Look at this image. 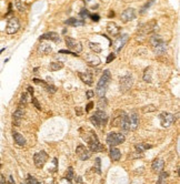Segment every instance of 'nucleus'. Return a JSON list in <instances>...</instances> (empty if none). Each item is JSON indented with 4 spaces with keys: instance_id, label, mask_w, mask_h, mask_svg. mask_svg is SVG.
Returning a JSON list of instances; mask_svg holds the SVG:
<instances>
[{
    "instance_id": "nucleus-1",
    "label": "nucleus",
    "mask_w": 180,
    "mask_h": 184,
    "mask_svg": "<svg viewBox=\"0 0 180 184\" xmlns=\"http://www.w3.org/2000/svg\"><path fill=\"white\" fill-rule=\"evenodd\" d=\"M82 139L89 144L90 151L92 152H101L105 151V146L99 142V140L97 138V135L94 131L91 130H86V133L82 134Z\"/></svg>"
},
{
    "instance_id": "nucleus-2",
    "label": "nucleus",
    "mask_w": 180,
    "mask_h": 184,
    "mask_svg": "<svg viewBox=\"0 0 180 184\" xmlns=\"http://www.w3.org/2000/svg\"><path fill=\"white\" fill-rule=\"evenodd\" d=\"M110 79H111V75H110L109 70H105L104 73L101 75V78L98 81V85H97V88H96V93L99 97H105L106 91H107V88L109 85Z\"/></svg>"
},
{
    "instance_id": "nucleus-3",
    "label": "nucleus",
    "mask_w": 180,
    "mask_h": 184,
    "mask_svg": "<svg viewBox=\"0 0 180 184\" xmlns=\"http://www.w3.org/2000/svg\"><path fill=\"white\" fill-rule=\"evenodd\" d=\"M125 140V135L122 133H119V132H110L109 134L107 135V143H108L110 148L124 143Z\"/></svg>"
},
{
    "instance_id": "nucleus-4",
    "label": "nucleus",
    "mask_w": 180,
    "mask_h": 184,
    "mask_svg": "<svg viewBox=\"0 0 180 184\" xmlns=\"http://www.w3.org/2000/svg\"><path fill=\"white\" fill-rule=\"evenodd\" d=\"M160 124L162 128H169L175 122V115L169 112H161L159 115Z\"/></svg>"
},
{
    "instance_id": "nucleus-5",
    "label": "nucleus",
    "mask_w": 180,
    "mask_h": 184,
    "mask_svg": "<svg viewBox=\"0 0 180 184\" xmlns=\"http://www.w3.org/2000/svg\"><path fill=\"white\" fill-rule=\"evenodd\" d=\"M132 83H134V79H132L131 75H126L124 77H121L119 80L120 91L121 92H127L132 87Z\"/></svg>"
},
{
    "instance_id": "nucleus-6",
    "label": "nucleus",
    "mask_w": 180,
    "mask_h": 184,
    "mask_svg": "<svg viewBox=\"0 0 180 184\" xmlns=\"http://www.w3.org/2000/svg\"><path fill=\"white\" fill-rule=\"evenodd\" d=\"M47 160H48V154H47L46 151L37 152V153L34 155V162H35L36 168H38V169L44 168V165L46 164Z\"/></svg>"
},
{
    "instance_id": "nucleus-7",
    "label": "nucleus",
    "mask_w": 180,
    "mask_h": 184,
    "mask_svg": "<svg viewBox=\"0 0 180 184\" xmlns=\"http://www.w3.org/2000/svg\"><path fill=\"white\" fill-rule=\"evenodd\" d=\"M20 29V22L18 18H15L12 17L11 19H9L8 23H7V28H6V31L8 35H15L16 32Z\"/></svg>"
},
{
    "instance_id": "nucleus-8",
    "label": "nucleus",
    "mask_w": 180,
    "mask_h": 184,
    "mask_svg": "<svg viewBox=\"0 0 180 184\" xmlns=\"http://www.w3.org/2000/svg\"><path fill=\"white\" fill-rule=\"evenodd\" d=\"M66 45L67 47L71 49L72 51H75L76 53H79L82 51V45H81V42L80 41H77L76 39L74 38H70V37H67L66 38Z\"/></svg>"
},
{
    "instance_id": "nucleus-9",
    "label": "nucleus",
    "mask_w": 180,
    "mask_h": 184,
    "mask_svg": "<svg viewBox=\"0 0 180 184\" xmlns=\"http://www.w3.org/2000/svg\"><path fill=\"white\" fill-rule=\"evenodd\" d=\"M128 39H129V36L127 35V33H124V35L119 36V37L112 42V47H114L115 51L118 52V51H120V50L122 49V48L125 47L126 43H127Z\"/></svg>"
},
{
    "instance_id": "nucleus-10",
    "label": "nucleus",
    "mask_w": 180,
    "mask_h": 184,
    "mask_svg": "<svg viewBox=\"0 0 180 184\" xmlns=\"http://www.w3.org/2000/svg\"><path fill=\"white\" fill-rule=\"evenodd\" d=\"M76 154L78 155V158H79L80 160H82V161L89 160L90 156H91L90 151L86 148L85 145H82V144H79L77 146V149H76Z\"/></svg>"
},
{
    "instance_id": "nucleus-11",
    "label": "nucleus",
    "mask_w": 180,
    "mask_h": 184,
    "mask_svg": "<svg viewBox=\"0 0 180 184\" xmlns=\"http://www.w3.org/2000/svg\"><path fill=\"white\" fill-rule=\"evenodd\" d=\"M121 20L124 22H129V21H132V20L136 18V10L134 8H127V9L121 13L120 16Z\"/></svg>"
},
{
    "instance_id": "nucleus-12",
    "label": "nucleus",
    "mask_w": 180,
    "mask_h": 184,
    "mask_svg": "<svg viewBox=\"0 0 180 184\" xmlns=\"http://www.w3.org/2000/svg\"><path fill=\"white\" fill-rule=\"evenodd\" d=\"M39 40H50V41H54L56 43H59L61 39H60L59 35L57 33V32H54V31H51V32H46L44 33L42 36H40L39 37Z\"/></svg>"
},
{
    "instance_id": "nucleus-13",
    "label": "nucleus",
    "mask_w": 180,
    "mask_h": 184,
    "mask_svg": "<svg viewBox=\"0 0 180 184\" xmlns=\"http://www.w3.org/2000/svg\"><path fill=\"white\" fill-rule=\"evenodd\" d=\"M85 60L90 67H97V65H99L100 62H101V60H100L99 57H97L96 55H89V53L86 55Z\"/></svg>"
},
{
    "instance_id": "nucleus-14",
    "label": "nucleus",
    "mask_w": 180,
    "mask_h": 184,
    "mask_svg": "<svg viewBox=\"0 0 180 184\" xmlns=\"http://www.w3.org/2000/svg\"><path fill=\"white\" fill-rule=\"evenodd\" d=\"M78 75L81 79V81L87 85H94V77H92V75L90 72H78Z\"/></svg>"
},
{
    "instance_id": "nucleus-15",
    "label": "nucleus",
    "mask_w": 180,
    "mask_h": 184,
    "mask_svg": "<svg viewBox=\"0 0 180 184\" xmlns=\"http://www.w3.org/2000/svg\"><path fill=\"white\" fill-rule=\"evenodd\" d=\"M96 119L98 120V122H99L100 126H102V125H105L107 123V121H108V115L105 113V111H101V110H98V111H96L95 114H94Z\"/></svg>"
},
{
    "instance_id": "nucleus-16",
    "label": "nucleus",
    "mask_w": 180,
    "mask_h": 184,
    "mask_svg": "<svg viewBox=\"0 0 180 184\" xmlns=\"http://www.w3.org/2000/svg\"><path fill=\"white\" fill-rule=\"evenodd\" d=\"M107 32L109 33L110 36H112V37H115V36H118L120 32V28L117 26V23L115 22H112V21H110L108 22V25H107Z\"/></svg>"
},
{
    "instance_id": "nucleus-17",
    "label": "nucleus",
    "mask_w": 180,
    "mask_h": 184,
    "mask_svg": "<svg viewBox=\"0 0 180 184\" xmlns=\"http://www.w3.org/2000/svg\"><path fill=\"white\" fill-rule=\"evenodd\" d=\"M139 125V115L137 114L136 112H132L131 114L129 115V126L130 130H136Z\"/></svg>"
},
{
    "instance_id": "nucleus-18",
    "label": "nucleus",
    "mask_w": 180,
    "mask_h": 184,
    "mask_svg": "<svg viewBox=\"0 0 180 184\" xmlns=\"http://www.w3.org/2000/svg\"><path fill=\"white\" fill-rule=\"evenodd\" d=\"M24 114H25V110L22 109V108H19V109L16 110L15 112H14V114H12L14 124H15V125H19L21 119L24 118Z\"/></svg>"
},
{
    "instance_id": "nucleus-19",
    "label": "nucleus",
    "mask_w": 180,
    "mask_h": 184,
    "mask_svg": "<svg viewBox=\"0 0 180 184\" xmlns=\"http://www.w3.org/2000/svg\"><path fill=\"white\" fill-rule=\"evenodd\" d=\"M164 166H165V162H164V160L162 159H156L154 162H152V164H151V169L154 172H161L162 170H164Z\"/></svg>"
},
{
    "instance_id": "nucleus-20",
    "label": "nucleus",
    "mask_w": 180,
    "mask_h": 184,
    "mask_svg": "<svg viewBox=\"0 0 180 184\" xmlns=\"http://www.w3.org/2000/svg\"><path fill=\"white\" fill-rule=\"evenodd\" d=\"M120 126L124 131H130L129 126V115H127L125 112H122V117L120 119Z\"/></svg>"
},
{
    "instance_id": "nucleus-21",
    "label": "nucleus",
    "mask_w": 180,
    "mask_h": 184,
    "mask_svg": "<svg viewBox=\"0 0 180 184\" xmlns=\"http://www.w3.org/2000/svg\"><path fill=\"white\" fill-rule=\"evenodd\" d=\"M51 51H52V48H51V45H50L49 43H47V42H42V43L38 47V52L41 53V55H50Z\"/></svg>"
},
{
    "instance_id": "nucleus-22",
    "label": "nucleus",
    "mask_w": 180,
    "mask_h": 184,
    "mask_svg": "<svg viewBox=\"0 0 180 184\" xmlns=\"http://www.w3.org/2000/svg\"><path fill=\"white\" fill-rule=\"evenodd\" d=\"M152 49H154V52H155L156 55H164L166 51H167V43H166L165 41H162V42H160L159 45H157L156 47H154Z\"/></svg>"
},
{
    "instance_id": "nucleus-23",
    "label": "nucleus",
    "mask_w": 180,
    "mask_h": 184,
    "mask_svg": "<svg viewBox=\"0 0 180 184\" xmlns=\"http://www.w3.org/2000/svg\"><path fill=\"white\" fill-rule=\"evenodd\" d=\"M109 156L112 161H119L121 158V152L119 151V149H117L115 146H111L109 151Z\"/></svg>"
},
{
    "instance_id": "nucleus-24",
    "label": "nucleus",
    "mask_w": 180,
    "mask_h": 184,
    "mask_svg": "<svg viewBox=\"0 0 180 184\" xmlns=\"http://www.w3.org/2000/svg\"><path fill=\"white\" fill-rule=\"evenodd\" d=\"M66 25L71 26V27H80V26L85 25L84 20H78L76 18H69L68 20H66Z\"/></svg>"
},
{
    "instance_id": "nucleus-25",
    "label": "nucleus",
    "mask_w": 180,
    "mask_h": 184,
    "mask_svg": "<svg viewBox=\"0 0 180 184\" xmlns=\"http://www.w3.org/2000/svg\"><path fill=\"white\" fill-rule=\"evenodd\" d=\"M14 140H15L16 144L19 145V146H25L26 145V139L20 133L15 132L14 133Z\"/></svg>"
},
{
    "instance_id": "nucleus-26",
    "label": "nucleus",
    "mask_w": 180,
    "mask_h": 184,
    "mask_svg": "<svg viewBox=\"0 0 180 184\" xmlns=\"http://www.w3.org/2000/svg\"><path fill=\"white\" fill-rule=\"evenodd\" d=\"M156 27H157L156 21L155 20H151L149 23H147V25L144 26V28L141 30H144V33H149V32H151V31H154V30L156 29Z\"/></svg>"
},
{
    "instance_id": "nucleus-27",
    "label": "nucleus",
    "mask_w": 180,
    "mask_h": 184,
    "mask_svg": "<svg viewBox=\"0 0 180 184\" xmlns=\"http://www.w3.org/2000/svg\"><path fill=\"white\" fill-rule=\"evenodd\" d=\"M64 68V63L62 62H59V61H56V62H51L48 67V69L50 71H58V70H61Z\"/></svg>"
},
{
    "instance_id": "nucleus-28",
    "label": "nucleus",
    "mask_w": 180,
    "mask_h": 184,
    "mask_svg": "<svg viewBox=\"0 0 180 184\" xmlns=\"http://www.w3.org/2000/svg\"><path fill=\"white\" fill-rule=\"evenodd\" d=\"M169 174L165 172V171H161L159 174V178H158V181H157V184H167V179H168Z\"/></svg>"
},
{
    "instance_id": "nucleus-29",
    "label": "nucleus",
    "mask_w": 180,
    "mask_h": 184,
    "mask_svg": "<svg viewBox=\"0 0 180 184\" xmlns=\"http://www.w3.org/2000/svg\"><path fill=\"white\" fill-rule=\"evenodd\" d=\"M107 105H108V100H107V98L100 97L99 101H98V109L101 110V111H104V110L107 108Z\"/></svg>"
},
{
    "instance_id": "nucleus-30",
    "label": "nucleus",
    "mask_w": 180,
    "mask_h": 184,
    "mask_svg": "<svg viewBox=\"0 0 180 184\" xmlns=\"http://www.w3.org/2000/svg\"><path fill=\"white\" fill-rule=\"evenodd\" d=\"M89 48L91 49V51H94L95 53H100L102 51V48L99 43L97 42H89Z\"/></svg>"
},
{
    "instance_id": "nucleus-31",
    "label": "nucleus",
    "mask_w": 180,
    "mask_h": 184,
    "mask_svg": "<svg viewBox=\"0 0 180 184\" xmlns=\"http://www.w3.org/2000/svg\"><path fill=\"white\" fill-rule=\"evenodd\" d=\"M151 77H152V71H151V68L148 67V68H146L145 72H144V81L146 82H151Z\"/></svg>"
},
{
    "instance_id": "nucleus-32",
    "label": "nucleus",
    "mask_w": 180,
    "mask_h": 184,
    "mask_svg": "<svg viewBox=\"0 0 180 184\" xmlns=\"http://www.w3.org/2000/svg\"><path fill=\"white\" fill-rule=\"evenodd\" d=\"M151 148H152V145H150V144H142V143H140V144H136L137 153H140V154H142V152H144L145 150L151 149Z\"/></svg>"
},
{
    "instance_id": "nucleus-33",
    "label": "nucleus",
    "mask_w": 180,
    "mask_h": 184,
    "mask_svg": "<svg viewBox=\"0 0 180 184\" xmlns=\"http://www.w3.org/2000/svg\"><path fill=\"white\" fill-rule=\"evenodd\" d=\"M162 41H164V40L161 39L159 36H157V35L152 36V37L150 38V40H149L150 45H152V48H154V47H156L157 45H159L160 42H162Z\"/></svg>"
},
{
    "instance_id": "nucleus-34",
    "label": "nucleus",
    "mask_w": 180,
    "mask_h": 184,
    "mask_svg": "<svg viewBox=\"0 0 180 184\" xmlns=\"http://www.w3.org/2000/svg\"><path fill=\"white\" fill-rule=\"evenodd\" d=\"M156 110H157L156 105L148 104V105H146V107H144V108L141 109V111H142V113H148V112H155Z\"/></svg>"
},
{
    "instance_id": "nucleus-35",
    "label": "nucleus",
    "mask_w": 180,
    "mask_h": 184,
    "mask_svg": "<svg viewBox=\"0 0 180 184\" xmlns=\"http://www.w3.org/2000/svg\"><path fill=\"white\" fill-rule=\"evenodd\" d=\"M28 93L27 92H24L22 94H21V98H20V107H25L27 103H28Z\"/></svg>"
},
{
    "instance_id": "nucleus-36",
    "label": "nucleus",
    "mask_w": 180,
    "mask_h": 184,
    "mask_svg": "<svg viewBox=\"0 0 180 184\" xmlns=\"http://www.w3.org/2000/svg\"><path fill=\"white\" fill-rule=\"evenodd\" d=\"M101 160H100V158H96L95 160V171L98 173V174H100L101 173V169H100V166H101Z\"/></svg>"
},
{
    "instance_id": "nucleus-37",
    "label": "nucleus",
    "mask_w": 180,
    "mask_h": 184,
    "mask_svg": "<svg viewBox=\"0 0 180 184\" xmlns=\"http://www.w3.org/2000/svg\"><path fill=\"white\" fill-rule=\"evenodd\" d=\"M72 178H74V169L70 166V168H68V170H67V175H66V179H67V181H71V180H72Z\"/></svg>"
},
{
    "instance_id": "nucleus-38",
    "label": "nucleus",
    "mask_w": 180,
    "mask_h": 184,
    "mask_svg": "<svg viewBox=\"0 0 180 184\" xmlns=\"http://www.w3.org/2000/svg\"><path fill=\"white\" fill-rule=\"evenodd\" d=\"M155 1H156V0H149V1H148V2H147V4H146V5L144 6L142 8H141V10H140V13H145L146 10L148 9L149 7H151V5H152Z\"/></svg>"
},
{
    "instance_id": "nucleus-39",
    "label": "nucleus",
    "mask_w": 180,
    "mask_h": 184,
    "mask_svg": "<svg viewBox=\"0 0 180 184\" xmlns=\"http://www.w3.org/2000/svg\"><path fill=\"white\" fill-rule=\"evenodd\" d=\"M89 16H90V13H89V11L87 9H81V11H80V17L82 18V19H86V18H89Z\"/></svg>"
},
{
    "instance_id": "nucleus-40",
    "label": "nucleus",
    "mask_w": 180,
    "mask_h": 184,
    "mask_svg": "<svg viewBox=\"0 0 180 184\" xmlns=\"http://www.w3.org/2000/svg\"><path fill=\"white\" fill-rule=\"evenodd\" d=\"M45 88H46V90H47V91L49 92V93H55L56 91H57V88H56V87H54V85H51V83L47 85L45 87Z\"/></svg>"
},
{
    "instance_id": "nucleus-41",
    "label": "nucleus",
    "mask_w": 180,
    "mask_h": 184,
    "mask_svg": "<svg viewBox=\"0 0 180 184\" xmlns=\"http://www.w3.org/2000/svg\"><path fill=\"white\" fill-rule=\"evenodd\" d=\"M27 184H41L39 181H37L35 178H32L31 175H28V179H27Z\"/></svg>"
},
{
    "instance_id": "nucleus-42",
    "label": "nucleus",
    "mask_w": 180,
    "mask_h": 184,
    "mask_svg": "<svg viewBox=\"0 0 180 184\" xmlns=\"http://www.w3.org/2000/svg\"><path fill=\"white\" fill-rule=\"evenodd\" d=\"M16 6H17L18 10L21 11V12H24V11L26 10V7L24 6V4H22V2H20V1H17V2H16Z\"/></svg>"
},
{
    "instance_id": "nucleus-43",
    "label": "nucleus",
    "mask_w": 180,
    "mask_h": 184,
    "mask_svg": "<svg viewBox=\"0 0 180 184\" xmlns=\"http://www.w3.org/2000/svg\"><path fill=\"white\" fill-rule=\"evenodd\" d=\"M59 53H66V55H75V57H78V53L72 52V51H70V50H59Z\"/></svg>"
},
{
    "instance_id": "nucleus-44",
    "label": "nucleus",
    "mask_w": 180,
    "mask_h": 184,
    "mask_svg": "<svg viewBox=\"0 0 180 184\" xmlns=\"http://www.w3.org/2000/svg\"><path fill=\"white\" fill-rule=\"evenodd\" d=\"M31 101H32V104L35 105L37 109L41 110V105L39 104V101H38V99H37V98H32V99H31Z\"/></svg>"
},
{
    "instance_id": "nucleus-45",
    "label": "nucleus",
    "mask_w": 180,
    "mask_h": 184,
    "mask_svg": "<svg viewBox=\"0 0 180 184\" xmlns=\"http://www.w3.org/2000/svg\"><path fill=\"white\" fill-rule=\"evenodd\" d=\"M34 82L37 83V85H44V87H46V85H48V83H46V81H44V80H40V79H37V78L34 79Z\"/></svg>"
},
{
    "instance_id": "nucleus-46",
    "label": "nucleus",
    "mask_w": 180,
    "mask_h": 184,
    "mask_svg": "<svg viewBox=\"0 0 180 184\" xmlns=\"http://www.w3.org/2000/svg\"><path fill=\"white\" fill-rule=\"evenodd\" d=\"M115 58H116V55L114 53V52H111V53L108 55V58H107V61H106V62H107V63H110L112 60H115Z\"/></svg>"
},
{
    "instance_id": "nucleus-47",
    "label": "nucleus",
    "mask_w": 180,
    "mask_h": 184,
    "mask_svg": "<svg viewBox=\"0 0 180 184\" xmlns=\"http://www.w3.org/2000/svg\"><path fill=\"white\" fill-rule=\"evenodd\" d=\"M89 18L90 19H92L94 21H99V19H100V17H99V15H97V13H95V15H90L89 16Z\"/></svg>"
},
{
    "instance_id": "nucleus-48",
    "label": "nucleus",
    "mask_w": 180,
    "mask_h": 184,
    "mask_svg": "<svg viewBox=\"0 0 180 184\" xmlns=\"http://www.w3.org/2000/svg\"><path fill=\"white\" fill-rule=\"evenodd\" d=\"M92 107H94V102H89V103H88V104L86 105V112H89L90 110L92 109Z\"/></svg>"
},
{
    "instance_id": "nucleus-49",
    "label": "nucleus",
    "mask_w": 180,
    "mask_h": 184,
    "mask_svg": "<svg viewBox=\"0 0 180 184\" xmlns=\"http://www.w3.org/2000/svg\"><path fill=\"white\" fill-rule=\"evenodd\" d=\"M94 95H95V92H94V91H91V90L87 91V98H88V99H91Z\"/></svg>"
},
{
    "instance_id": "nucleus-50",
    "label": "nucleus",
    "mask_w": 180,
    "mask_h": 184,
    "mask_svg": "<svg viewBox=\"0 0 180 184\" xmlns=\"http://www.w3.org/2000/svg\"><path fill=\"white\" fill-rule=\"evenodd\" d=\"M76 114L77 115L82 114V109H81V108H76Z\"/></svg>"
},
{
    "instance_id": "nucleus-51",
    "label": "nucleus",
    "mask_w": 180,
    "mask_h": 184,
    "mask_svg": "<svg viewBox=\"0 0 180 184\" xmlns=\"http://www.w3.org/2000/svg\"><path fill=\"white\" fill-rule=\"evenodd\" d=\"M27 90H28V92H29V94L31 95V97H32V95H34V88H32V87H28V88H27Z\"/></svg>"
},
{
    "instance_id": "nucleus-52",
    "label": "nucleus",
    "mask_w": 180,
    "mask_h": 184,
    "mask_svg": "<svg viewBox=\"0 0 180 184\" xmlns=\"http://www.w3.org/2000/svg\"><path fill=\"white\" fill-rule=\"evenodd\" d=\"M111 17H115V11H110L109 18H111Z\"/></svg>"
},
{
    "instance_id": "nucleus-53",
    "label": "nucleus",
    "mask_w": 180,
    "mask_h": 184,
    "mask_svg": "<svg viewBox=\"0 0 180 184\" xmlns=\"http://www.w3.org/2000/svg\"><path fill=\"white\" fill-rule=\"evenodd\" d=\"M84 1H85V2H86V4H88V2H89V1H90V0H84Z\"/></svg>"
},
{
    "instance_id": "nucleus-54",
    "label": "nucleus",
    "mask_w": 180,
    "mask_h": 184,
    "mask_svg": "<svg viewBox=\"0 0 180 184\" xmlns=\"http://www.w3.org/2000/svg\"><path fill=\"white\" fill-rule=\"evenodd\" d=\"M4 50H5V48H4V49H1V50H0V53H1V52H2V51H4Z\"/></svg>"
},
{
    "instance_id": "nucleus-55",
    "label": "nucleus",
    "mask_w": 180,
    "mask_h": 184,
    "mask_svg": "<svg viewBox=\"0 0 180 184\" xmlns=\"http://www.w3.org/2000/svg\"><path fill=\"white\" fill-rule=\"evenodd\" d=\"M68 184H72L71 183V181H68Z\"/></svg>"
},
{
    "instance_id": "nucleus-56",
    "label": "nucleus",
    "mask_w": 180,
    "mask_h": 184,
    "mask_svg": "<svg viewBox=\"0 0 180 184\" xmlns=\"http://www.w3.org/2000/svg\"><path fill=\"white\" fill-rule=\"evenodd\" d=\"M5 184H9V183H5Z\"/></svg>"
}]
</instances>
